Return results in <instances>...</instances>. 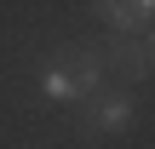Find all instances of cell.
Masks as SVG:
<instances>
[{
  "mask_svg": "<svg viewBox=\"0 0 155 149\" xmlns=\"http://www.w3.org/2000/svg\"><path fill=\"white\" fill-rule=\"evenodd\" d=\"M132 115H138L132 92H98V98L75 103V132L81 138H115V132L132 126Z\"/></svg>",
  "mask_w": 155,
  "mask_h": 149,
  "instance_id": "2",
  "label": "cell"
},
{
  "mask_svg": "<svg viewBox=\"0 0 155 149\" xmlns=\"http://www.w3.org/2000/svg\"><path fill=\"white\" fill-rule=\"evenodd\" d=\"M92 11L109 23V34H150L155 29V0H98Z\"/></svg>",
  "mask_w": 155,
  "mask_h": 149,
  "instance_id": "4",
  "label": "cell"
},
{
  "mask_svg": "<svg viewBox=\"0 0 155 149\" xmlns=\"http://www.w3.org/2000/svg\"><path fill=\"white\" fill-rule=\"evenodd\" d=\"M150 57H155V29H150Z\"/></svg>",
  "mask_w": 155,
  "mask_h": 149,
  "instance_id": "5",
  "label": "cell"
},
{
  "mask_svg": "<svg viewBox=\"0 0 155 149\" xmlns=\"http://www.w3.org/2000/svg\"><path fill=\"white\" fill-rule=\"evenodd\" d=\"M46 98L52 103H86L104 92V46H86V40H63L52 57H46V75H40Z\"/></svg>",
  "mask_w": 155,
  "mask_h": 149,
  "instance_id": "1",
  "label": "cell"
},
{
  "mask_svg": "<svg viewBox=\"0 0 155 149\" xmlns=\"http://www.w3.org/2000/svg\"><path fill=\"white\" fill-rule=\"evenodd\" d=\"M104 75L138 86L155 75V57H150V34H109L104 40Z\"/></svg>",
  "mask_w": 155,
  "mask_h": 149,
  "instance_id": "3",
  "label": "cell"
}]
</instances>
